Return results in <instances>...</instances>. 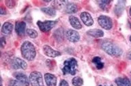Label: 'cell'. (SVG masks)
Here are the masks:
<instances>
[{
	"instance_id": "836d02e7",
	"label": "cell",
	"mask_w": 131,
	"mask_h": 86,
	"mask_svg": "<svg viewBox=\"0 0 131 86\" xmlns=\"http://www.w3.org/2000/svg\"><path fill=\"white\" fill-rule=\"evenodd\" d=\"M130 77H131V71H130Z\"/></svg>"
},
{
	"instance_id": "603a6c76",
	"label": "cell",
	"mask_w": 131,
	"mask_h": 86,
	"mask_svg": "<svg viewBox=\"0 0 131 86\" xmlns=\"http://www.w3.org/2000/svg\"><path fill=\"white\" fill-rule=\"evenodd\" d=\"M27 35L29 37L31 38H32V39H35V38H36L38 37V33H37V31L36 30H34V29H28L27 30Z\"/></svg>"
},
{
	"instance_id": "4dcf8cb0",
	"label": "cell",
	"mask_w": 131,
	"mask_h": 86,
	"mask_svg": "<svg viewBox=\"0 0 131 86\" xmlns=\"http://www.w3.org/2000/svg\"><path fill=\"white\" fill-rule=\"evenodd\" d=\"M129 13H130V15L131 16V7L130 8V10H129Z\"/></svg>"
},
{
	"instance_id": "e0dca14e",
	"label": "cell",
	"mask_w": 131,
	"mask_h": 86,
	"mask_svg": "<svg viewBox=\"0 0 131 86\" xmlns=\"http://www.w3.org/2000/svg\"><path fill=\"white\" fill-rule=\"evenodd\" d=\"M88 34L95 38H100L104 36V32L100 29H90L88 31Z\"/></svg>"
},
{
	"instance_id": "83f0119b",
	"label": "cell",
	"mask_w": 131,
	"mask_h": 86,
	"mask_svg": "<svg viewBox=\"0 0 131 86\" xmlns=\"http://www.w3.org/2000/svg\"><path fill=\"white\" fill-rule=\"evenodd\" d=\"M6 39H5V38L4 37H2L1 38V46H2V47H4V46H5V45H6Z\"/></svg>"
},
{
	"instance_id": "44dd1931",
	"label": "cell",
	"mask_w": 131,
	"mask_h": 86,
	"mask_svg": "<svg viewBox=\"0 0 131 86\" xmlns=\"http://www.w3.org/2000/svg\"><path fill=\"white\" fill-rule=\"evenodd\" d=\"M66 2L65 1H53V4H52V6L54 8L56 9H61L63 6H66Z\"/></svg>"
},
{
	"instance_id": "1f68e13d",
	"label": "cell",
	"mask_w": 131,
	"mask_h": 86,
	"mask_svg": "<svg viewBox=\"0 0 131 86\" xmlns=\"http://www.w3.org/2000/svg\"><path fill=\"white\" fill-rule=\"evenodd\" d=\"M128 58H129V59H130V60H131V53L130 54H129V56H128Z\"/></svg>"
},
{
	"instance_id": "9a60e30c",
	"label": "cell",
	"mask_w": 131,
	"mask_h": 86,
	"mask_svg": "<svg viewBox=\"0 0 131 86\" xmlns=\"http://www.w3.org/2000/svg\"><path fill=\"white\" fill-rule=\"evenodd\" d=\"M115 81L117 86H131L130 80L126 77L117 78Z\"/></svg>"
},
{
	"instance_id": "5bb4252c",
	"label": "cell",
	"mask_w": 131,
	"mask_h": 86,
	"mask_svg": "<svg viewBox=\"0 0 131 86\" xmlns=\"http://www.w3.org/2000/svg\"><path fill=\"white\" fill-rule=\"evenodd\" d=\"M69 22L70 23V25L74 29H81L82 28V25L81 23H80L79 20L75 16H70L69 17Z\"/></svg>"
},
{
	"instance_id": "ac0fdd59",
	"label": "cell",
	"mask_w": 131,
	"mask_h": 86,
	"mask_svg": "<svg viewBox=\"0 0 131 86\" xmlns=\"http://www.w3.org/2000/svg\"><path fill=\"white\" fill-rule=\"evenodd\" d=\"M13 30V25L12 23L6 22L3 25L2 28V32L6 35H10Z\"/></svg>"
},
{
	"instance_id": "f1b7e54d",
	"label": "cell",
	"mask_w": 131,
	"mask_h": 86,
	"mask_svg": "<svg viewBox=\"0 0 131 86\" xmlns=\"http://www.w3.org/2000/svg\"><path fill=\"white\" fill-rule=\"evenodd\" d=\"M0 13L2 15H4L6 14V10L4 8H1V10H0Z\"/></svg>"
},
{
	"instance_id": "4316f807",
	"label": "cell",
	"mask_w": 131,
	"mask_h": 86,
	"mask_svg": "<svg viewBox=\"0 0 131 86\" xmlns=\"http://www.w3.org/2000/svg\"><path fill=\"white\" fill-rule=\"evenodd\" d=\"M59 86H69V85H68V83L66 80L62 79L61 80V81L59 83Z\"/></svg>"
},
{
	"instance_id": "7402d4cb",
	"label": "cell",
	"mask_w": 131,
	"mask_h": 86,
	"mask_svg": "<svg viewBox=\"0 0 131 86\" xmlns=\"http://www.w3.org/2000/svg\"><path fill=\"white\" fill-rule=\"evenodd\" d=\"M72 84L74 86H81L83 84V80L79 77H75L72 79Z\"/></svg>"
},
{
	"instance_id": "d6a6232c",
	"label": "cell",
	"mask_w": 131,
	"mask_h": 86,
	"mask_svg": "<svg viewBox=\"0 0 131 86\" xmlns=\"http://www.w3.org/2000/svg\"><path fill=\"white\" fill-rule=\"evenodd\" d=\"M130 41H131V36H130Z\"/></svg>"
},
{
	"instance_id": "d4e9b609",
	"label": "cell",
	"mask_w": 131,
	"mask_h": 86,
	"mask_svg": "<svg viewBox=\"0 0 131 86\" xmlns=\"http://www.w3.org/2000/svg\"><path fill=\"white\" fill-rule=\"evenodd\" d=\"M8 86H22V85L17 80L11 79L8 83Z\"/></svg>"
},
{
	"instance_id": "9c48e42d",
	"label": "cell",
	"mask_w": 131,
	"mask_h": 86,
	"mask_svg": "<svg viewBox=\"0 0 131 86\" xmlns=\"http://www.w3.org/2000/svg\"><path fill=\"white\" fill-rule=\"evenodd\" d=\"M66 38L68 39V41L72 43H77L79 41L80 39V35L77 31H74V30H72L70 29L66 32Z\"/></svg>"
},
{
	"instance_id": "ba28073f",
	"label": "cell",
	"mask_w": 131,
	"mask_h": 86,
	"mask_svg": "<svg viewBox=\"0 0 131 86\" xmlns=\"http://www.w3.org/2000/svg\"><path fill=\"white\" fill-rule=\"evenodd\" d=\"M14 77L16 78L17 81L20 82L23 86L29 85V79H28V77L25 74L20 72H16L14 73Z\"/></svg>"
},
{
	"instance_id": "2e32d148",
	"label": "cell",
	"mask_w": 131,
	"mask_h": 86,
	"mask_svg": "<svg viewBox=\"0 0 131 86\" xmlns=\"http://www.w3.org/2000/svg\"><path fill=\"white\" fill-rule=\"evenodd\" d=\"M78 11L77 5L74 3H68L65 6V12L68 14H73Z\"/></svg>"
},
{
	"instance_id": "e575fe53",
	"label": "cell",
	"mask_w": 131,
	"mask_h": 86,
	"mask_svg": "<svg viewBox=\"0 0 131 86\" xmlns=\"http://www.w3.org/2000/svg\"><path fill=\"white\" fill-rule=\"evenodd\" d=\"M99 86H102V85H99ZM111 86H113V85H111Z\"/></svg>"
},
{
	"instance_id": "8992f818",
	"label": "cell",
	"mask_w": 131,
	"mask_h": 86,
	"mask_svg": "<svg viewBox=\"0 0 131 86\" xmlns=\"http://www.w3.org/2000/svg\"><path fill=\"white\" fill-rule=\"evenodd\" d=\"M57 24V21H46L45 22L38 21L37 25L38 26L39 29L42 32H48L53 29L54 26Z\"/></svg>"
},
{
	"instance_id": "277c9868",
	"label": "cell",
	"mask_w": 131,
	"mask_h": 86,
	"mask_svg": "<svg viewBox=\"0 0 131 86\" xmlns=\"http://www.w3.org/2000/svg\"><path fill=\"white\" fill-rule=\"evenodd\" d=\"M29 82L31 86H45L42 75L38 71H33L29 75Z\"/></svg>"
},
{
	"instance_id": "d6986e66",
	"label": "cell",
	"mask_w": 131,
	"mask_h": 86,
	"mask_svg": "<svg viewBox=\"0 0 131 86\" xmlns=\"http://www.w3.org/2000/svg\"><path fill=\"white\" fill-rule=\"evenodd\" d=\"M92 62H93V63L95 64V65L98 69H102V68L104 67V63L102 62L100 57H98V56L94 57L92 60Z\"/></svg>"
},
{
	"instance_id": "52a82bcc",
	"label": "cell",
	"mask_w": 131,
	"mask_h": 86,
	"mask_svg": "<svg viewBox=\"0 0 131 86\" xmlns=\"http://www.w3.org/2000/svg\"><path fill=\"white\" fill-rule=\"evenodd\" d=\"M11 66L14 69L25 70L27 68V64L26 62L19 58H15L14 59H12Z\"/></svg>"
},
{
	"instance_id": "7a4b0ae2",
	"label": "cell",
	"mask_w": 131,
	"mask_h": 86,
	"mask_svg": "<svg viewBox=\"0 0 131 86\" xmlns=\"http://www.w3.org/2000/svg\"><path fill=\"white\" fill-rule=\"evenodd\" d=\"M102 49L104 50L106 54H108V55L115 56V57H119L122 56L123 53L122 49L120 47L117 46L116 44L106 41L104 42L102 44Z\"/></svg>"
},
{
	"instance_id": "cb8c5ba5",
	"label": "cell",
	"mask_w": 131,
	"mask_h": 86,
	"mask_svg": "<svg viewBox=\"0 0 131 86\" xmlns=\"http://www.w3.org/2000/svg\"><path fill=\"white\" fill-rule=\"evenodd\" d=\"M111 2V1H99L98 2V4H99V6L102 10H107L108 8V5Z\"/></svg>"
},
{
	"instance_id": "5b68a950",
	"label": "cell",
	"mask_w": 131,
	"mask_h": 86,
	"mask_svg": "<svg viewBox=\"0 0 131 86\" xmlns=\"http://www.w3.org/2000/svg\"><path fill=\"white\" fill-rule=\"evenodd\" d=\"M98 24L100 27L105 30H110L113 27L112 20L110 17L106 16H100L98 19Z\"/></svg>"
},
{
	"instance_id": "7c38bea8",
	"label": "cell",
	"mask_w": 131,
	"mask_h": 86,
	"mask_svg": "<svg viewBox=\"0 0 131 86\" xmlns=\"http://www.w3.org/2000/svg\"><path fill=\"white\" fill-rule=\"evenodd\" d=\"M45 80L47 86H55L57 84V77L53 74H45Z\"/></svg>"
},
{
	"instance_id": "6da1fadb",
	"label": "cell",
	"mask_w": 131,
	"mask_h": 86,
	"mask_svg": "<svg viewBox=\"0 0 131 86\" xmlns=\"http://www.w3.org/2000/svg\"><path fill=\"white\" fill-rule=\"evenodd\" d=\"M20 50L23 57L29 61L34 60L36 56V51L34 45L30 41H25L21 45Z\"/></svg>"
},
{
	"instance_id": "30bf717a",
	"label": "cell",
	"mask_w": 131,
	"mask_h": 86,
	"mask_svg": "<svg viewBox=\"0 0 131 86\" xmlns=\"http://www.w3.org/2000/svg\"><path fill=\"white\" fill-rule=\"evenodd\" d=\"M43 51H44V53H45V55L50 58H55L61 55V53L59 51L54 50L52 47L47 45H44Z\"/></svg>"
},
{
	"instance_id": "4fadbf2b",
	"label": "cell",
	"mask_w": 131,
	"mask_h": 86,
	"mask_svg": "<svg viewBox=\"0 0 131 86\" xmlns=\"http://www.w3.org/2000/svg\"><path fill=\"white\" fill-rule=\"evenodd\" d=\"M25 28H26V24L23 21H18V22L16 23L15 31L18 35L22 36V35H24Z\"/></svg>"
},
{
	"instance_id": "f546056e",
	"label": "cell",
	"mask_w": 131,
	"mask_h": 86,
	"mask_svg": "<svg viewBox=\"0 0 131 86\" xmlns=\"http://www.w3.org/2000/svg\"><path fill=\"white\" fill-rule=\"evenodd\" d=\"M0 80H1V82H0V86H3V85H2V78H0Z\"/></svg>"
},
{
	"instance_id": "3957f363",
	"label": "cell",
	"mask_w": 131,
	"mask_h": 86,
	"mask_svg": "<svg viewBox=\"0 0 131 86\" xmlns=\"http://www.w3.org/2000/svg\"><path fill=\"white\" fill-rule=\"evenodd\" d=\"M77 71V61L75 58H71L66 60L63 63V67L62 68L63 75L70 74L74 75Z\"/></svg>"
},
{
	"instance_id": "484cf974",
	"label": "cell",
	"mask_w": 131,
	"mask_h": 86,
	"mask_svg": "<svg viewBox=\"0 0 131 86\" xmlns=\"http://www.w3.org/2000/svg\"><path fill=\"white\" fill-rule=\"evenodd\" d=\"M5 3H6V6L9 8H12L15 6V2L12 1V0H7V1L5 2Z\"/></svg>"
},
{
	"instance_id": "8fae6325",
	"label": "cell",
	"mask_w": 131,
	"mask_h": 86,
	"mask_svg": "<svg viewBox=\"0 0 131 86\" xmlns=\"http://www.w3.org/2000/svg\"><path fill=\"white\" fill-rule=\"evenodd\" d=\"M80 16H81V19L83 21V23L86 26L90 27L94 24V20L92 19V17L91 16L90 14H89L88 12H82L80 15Z\"/></svg>"
},
{
	"instance_id": "ffe728a7",
	"label": "cell",
	"mask_w": 131,
	"mask_h": 86,
	"mask_svg": "<svg viewBox=\"0 0 131 86\" xmlns=\"http://www.w3.org/2000/svg\"><path fill=\"white\" fill-rule=\"evenodd\" d=\"M41 10L50 16H55V14H56V11L53 8H43L41 9Z\"/></svg>"
}]
</instances>
